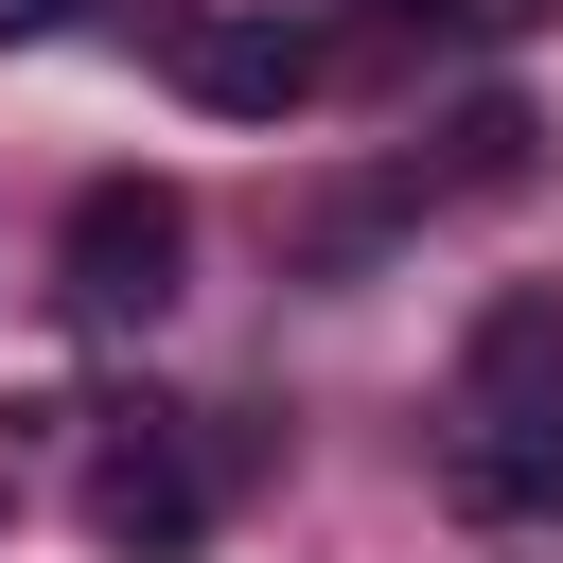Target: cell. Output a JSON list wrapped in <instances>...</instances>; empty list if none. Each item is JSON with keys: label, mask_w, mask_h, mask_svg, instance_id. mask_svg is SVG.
<instances>
[{"label": "cell", "mask_w": 563, "mask_h": 563, "mask_svg": "<svg viewBox=\"0 0 563 563\" xmlns=\"http://www.w3.org/2000/svg\"><path fill=\"white\" fill-rule=\"evenodd\" d=\"M246 475V440H176V422H141V440H106V475H88V528L123 545V563H176L194 528H211V493Z\"/></svg>", "instance_id": "cell-3"}, {"label": "cell", "mask_w": 563, "mask_h": 563, "mask_svg": "<svg viewBox=\"0 0 563 563\" xmlns=\"http://www.w3.org/2000/svg\"><path fill=\"white\" fill-rule=\"evenodd\" d=\"M176 264H194V211H176L158 176H88L70 229H53V299H70L88 334H141V317L176 299Z\"/></svg>", "instance_id": "cell-1"}, {"label": "cell", "mask_w": 563, "mask_h": 563, "mask_svg": "<svg viewBox=\"0 0 563 563\" xmlns=\"http://www.w3.org/2000/svg\"><path fill=\"white\" fill-rule=\"evenodd\" d=\"M528 176V106H457L440 123V194H510Z\"/></svg>", "instance_id": "cell-6"}, {"label": "cell", "mask_w": 563, "mask_h": 563, "mask_svg": "<svg viewBox=\"0 0 563 563\" xmlns=\"http://www.w3.org/2000/svg\"><path fill=\"white\" fill-rule=\"evenodd\" d=\"M387 35H493V18H545V0H369Z\"/></svg>", "instance_id": "cell-7"}, {"label": "cell", "mask_w": 563, "mask_h": 563, "mask_svg": "<svg viewBox=\"0 0 563 563\" xmlns=\"http://www.w3.org/2000/svg\"><path fill=\"white\" fill-rule=\"evenodd\" d=\"M158 53H176V88H194L211 123H299V106H317V35H299L282 0H211V18H176Z\"/></svg>", "instance_id": "cell-2"}, {"label": "cell", "mask_w": 563, "mask_h": 563, "mask_svg": "<svg viewBox=\"0 0 563 563\" xmlns=\"http://www.w3.org/2000/svg\"><path fill=\"white\" fill-rule=\"evenodd\" d=\"M440 493H457L475 528H563V387H545V405H457Z\"/></svg>", "instance_id": "cell-4"}, {"label": "cell", "mask_w": 563, "mask_h": 563, "mask_svg": "<svg viewBox=\"0 0 563 563\" xmlns=\"http://www.w3.org/2000/svg\"><path fill=\"white\" fill-rule=\"evenodd\" d=\"M70 18H88V0H0V53H18V35H70Z\"/></svg>", "instance_id": "cell-8"}, {"label": "cell", "mask_w": 563, "mask_h": 563, "mask_svg": "<svg viewBox=\"0 0 563 563\" xmlns=\"http://www.w3.org/2000/svg\"><path fill=\"white\" fill-rule=\"evenodd\" d=\"M545 387H563V299L510 282V299L457 334V405H545Z\"/></svg>", "instance_id": "cell-5"}]
</instances>
